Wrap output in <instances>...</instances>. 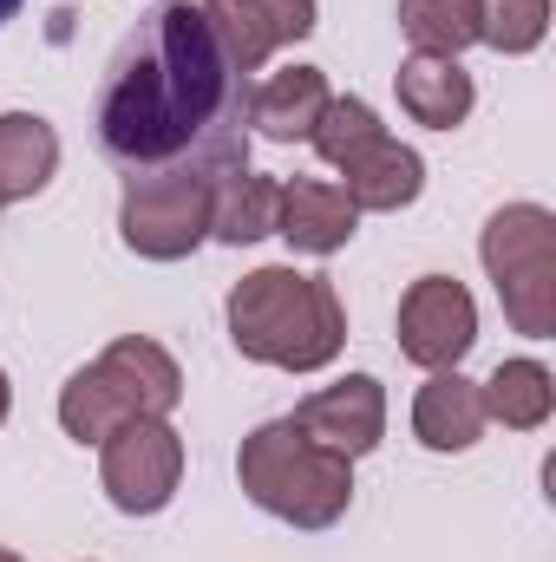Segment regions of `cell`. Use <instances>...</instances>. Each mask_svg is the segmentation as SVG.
Segmentation results:
<instances>
[{
	"instance_id": "cell-15",
	"label": "cell",
	"mask_w": 556,
	"mask_h": 562,
	"mask_svg": "<svg viewBox=\"0 0 556 562\" xmlns=\"http://www.w3.org/2000/svg\"><path fill=\"white\" fill-rule=\"evenodd\" d=\"M341 177H347L341 190H347V203H354L360 216H393V210H413L419 203V190H425V157L400 138H380L360 164H347Z\"/></svg>"
},
{
	"instance_id": "cell-16",
	"label": "cell",
	"mask_w": 556,
	"mask_h": 562,
	"mask_svg": "<svg viewBox=\"0 0 556 562\" xmlns=\"http://www.w3.org/2000/svg\"><path fill=\"white\" fill-rule=\"evenodd\" d=\"M276 210H281V183L263 170H223L216 177V196H210V243H230V249H249L263 236H276Z\"/></svg>"
},
{
	"instance_id": "cell-19",
	"label": "cell",
	"mask_w": 556,
	"mask_h": 562,
	"mask_svg": "<svg viewBox=\"0 0 556 562\" xmlns=\"http://www.w3.org/2000/svg\"><path fill=\"white\" fill-rule=\"evenodd\" d=\"M400 33L413 40V53L458 59L465 46H478V0H400Z\"/></svg>"
},
{
	"instance_id": "cell-17",
	"label": "cell",
	"mask_w": 556,
	"mask_h": 562,
	"mask_svg": "<svg viewBox=\"0 0 556 562\" xmlns=\"http://www.w3.org/2000/svg\"><path fill=\"white\" fill-rule=\"evenodd\" d=\"M59 170V132L40 112H0V210L26 203Z\"/></svg>"
},
{
	"instance_id": "cell-5",
	"label": "cell",
	"mask_w": 556,
	"mask_h": 562,
	"mask_svg": "<svg viewBox=\"0 0 556 562\" xmlns=\"http://www.w3.org/2000/svg\"><path fill=\"white\" fill-rule=\"evenodd\" d=\"M478 262L504 301L511 334L551 340L556 334V216L544 203H504L485 216Z\"/></svg>"
},
{
	"instance_id": "cell-11",
	"label": "cell",
	"mask_w": 556,
	"mask_h": 562,
	"mask_svg": "<svg viewBox=\"0 0 556 562\" xmlns=\"http://www.w3.org/2000/svg\"><path fill=\"white\" fill-rule=\"evenodd\" d=\"M360 229V210L347 203L341 183L327 177H294L281 183V210H276V236L294 256H341Z\"/></svg>"
},
{
	"instance_id": "cell-10",
	"label": "cell",
	"mask_w": 556,
	"mask_h": 562,
	"mask_svg": "<svg viewBox=\"0 0 556 562\" xmlns=\"http://www.w3.org/2000/svg\"><path fill=\"white\" fill-rule=\"evenodd\" d=\"M288 419L301 425L321 451H334V458L354 464V458L380 451V438H387V386L374 373H347V380L308 393Z\"/></svg>"
},
{
	"instance_id": "cell-18",
	"label": "cell",
	"mask_w": 556,
	"mask_h": 562,
	"mask_svg": "<svg viewBox=\"0 0 556 562\" xmlns=\"http://www.w3.org/2000/svg\"><path fill=\"white\" fill-rule=\"evenodd\" d=\"M485 400V425H504V431H537L556 413V373L544 360H498L491 380L478 386Z\"/></svg>"
},
{
	"instance_id": "cell-9",
	"label": "cell",
	"mask_w": 556,
	"mask_h": 562,
	"mask_svg": "<svg viewBox=\"0 0 556 562\" xmlns=\"http://www.w3.org/2000/svg\"><path fill=\"white\" fill-rule=\"evenodd\" d=\"M197 7H203L216 46L230 53V66L243 79L263 72L281 46H294V40H308L321 26V7L314 0H197Z\"/></svg>"
},
{
	"instance_id": "cell-21",
	"label": "cell",
	"mask_w": 556,
	"mask_h": 562,
	"mask_svg": "<svg viewBox=\"0 0 556 562\" xmlns=\"http://www.w3.org/2000/svg\"><path fill=\"white\" fill-rule=\"evenodd\" d=\"M551 33V0H478V40L504 59L537 53Z\"/></svg>"
},
{
	"instance_id": "cell-2",
	"label": "cell",
	"mask_w": 556,
	"mask_h": 562,
	"mask_svg": "<svg viewBox=\"0 0 556 562\" xmlns=\"http://www.w3.org/2000/svg\"><path fill=\"white\" fill-rule=\"evenodd\" d=\"M230 347L276 373H321L347 347V307L327 276H308L294 262H269L230 288L223 301Z\"/></svg>"
},
{
	"instance_id": "cell-20",
	"label": "cell",
	"mask_w": 556,
	"mask_h": 562,
	"mask_svg": "<svg viewBox=\"0 0 556 562\" xmlns=\"http://www.w3.org/2000/svg\"><path fill=\"white\" fill-rule=\"evenodd\" d=\"M380 138H393V132L380 125V112H374L367 99H327V105H321V119H314V132H308L314 157H321V164H334V170L360 164Z\"/></svg>"
},
{
	"instance_id": "cell-22",
	"label": "cell",
	"mask_w": 556,
	"mask_h": 562,
	"mask_svg": "<svg viewBox=\"0 0 556 562\" xmlns=\"http://www.w3.org/2000/svg\"><path fill=\"white\" fill-rule=\"evenodd\" d=\"M7 413H13V380H7V367H0V425H7Z\"/></svg>"
},
{
	"instance_id": "cell-8",
	"label": "cell",
	"mask_w": 556,
	"mask_h": 562,
	"mask_svg": "<svg viewBox=\"0 0 556 562\" xmlns=\"http://www.w3.org/2000/svg\"><path fill=\"white\" fill-rule=\"evenodd\" d=\"M478 347V301L458 276H419L400 294V353L425 373H452Z\"/></svg>"
},
{
	"instance_id": "cell-1",
	"label": "cell",
	"mask_w": 556,
	"mask_h": 562,
	"mask_svg": "<svg viewBox=\"0 0 556 562\" xmlns=\"http://www.w3.org/2000/svg\"><path fill=\"white\" fill-rule=\"evenodd\" d=\"M99 144L119 170H243L249 79L216 46L197 0H157L105 59L92 99Z\"/></svg>"
},
{
	"instance_id": "cell-3",
	"label": "cell",
	"mask_w": 556,
	"mask_h": 562,
	"mask_svg": "<svg viewBox=\"0 0 556 562\" xmlns=\"http://www.w3.org/2000/svg\"><path fill=\"white\" fill-rule=\"evenodd\" d=\"M236 484L256 510L294 530H334L354 504V464L321 451L294 419L256 425L236 451Z\"/></svg>"
},
{
	"instance_id": "cell-23",
	"label": "cell",
	"mask_w": 556,
	"mask_h": 562,
	"mask_svg": "<svg viewBox=\"0 0 556 562\" xmlns=\"http://www.w3.org/2000/svg\"><path fill=\"white\" fill-rule=\"evenodd\" d=\"M20 7H26V0H0V26H7V20H13Z\"/></svg>"
},
{
	"instance_id": "cell-7",
	"label": "cell",
	"mask_w": 556,
	"mask_h": 562,
	"mask_svg": "<svg viewBox=\"0 0 556 562\" xmlns=\"http://www.w3.org/2000/svg\"><path fill=\"white\" fill-rule=\"evenodd\" d=\"M99 484L119 517H157L170 510L184 484V438L170 419H125L99 445Z\"/></svg>"
},
{
	"instance_id": "cell-4",
	"label": "cell",
	"mask_w": 556,
	"mask_h": 562,
	"mask_svg": "<svg viewBox=\"0 0 556 562\" xmlns=\"http://www.w3.org/2000/svg\"><path fill=\"white\" fill-rule=\"evenodd\" d=\"M184 406V373L151 334H119L59 386V431L73 445H105L125 419H170Z\"/></svg>"
},
{
	"instance_id": "cell-13",
	"label": "cell",
	"mask_w": 556,
	"mask_h": 562,
	"mask_svg": "<svg viewBox=\"0 0 556 562\" xmlns=\"http://www.w3.org/2000/svg\"><path fill=\"white\" fill-rule=\"evenodd\" d=\"M327 99L334 92H327V72L321 66H281L263 86H249V132H263L269 144L308 138Z\"/></svg>"
},
{
	"instance_id": "cell-24",
	"label": "cell",
	"mask_w": 556,
	"mask_h": 562,
	"mask_svg": "<svg viewBox=\"0 0 556 562\" xmlns=\"http://www.w3.org/2000/svg\"><path fill=\"white\" fill-rule=\"evenodd\" d=\"M0 562H26V557H13V550H7V543H0Z\"/></svg>"
},
{
	"instance_id": "cell-14",
	"label": "cell",
	"mask_w": 556,
	"mask_h": 562,
	"mask_svg": "<svg viewBox=\"0 0 556 562\" xmlns=\"http://www.w3.org/2000/svg\"><path fill=\"white\" fill-rule=\"evenodd\" d=\"M413 438L425 451H471L485 438V400H478V380H465L458 367L452 373H432L413 400Z\"/></svg>"
},
{
	"instance_id": "cell-6",
	"label": "cell",
	"mask_w": 556,
	"mask_h": 562,
	"mask_svg": "<svg viewBox=\"0 0 556 562\" xmlns=\"http://www.w3.org/2000/svg\"><path fill=\"white\" fill-rule=\"evenodd\" d=\"M210 170H138L119 196V243L138 262H184L210 243Z\"/></svg>"
},
{
	"instance_id": "cell-12",
	"label": "cell",
	"mask_w": 556,
	"mask_h": 562,
	"mask_svg": "<svg viewBox=\"0 0 556 562\" xmlns=\"http://www.w3.org/2000/svg\"><path fill=\"white\" fill-rule=\"evenodd\" d=\"M393 92H400V112H407L413 125H425V132H458V125L471 119V105H478L471 72H465L458 59H432V53L400 59Z\"/></svg>"
}]
</instances>
